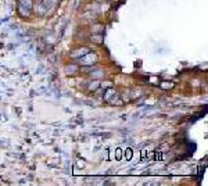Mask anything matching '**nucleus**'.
<instances>
[{"mask_svg": "<svg viewBox=\"0 0 208 186\" xmlns=\"http://www.w3.org/2000/svg\"><path fill=\"white\" fill-rule=\"evenodd\" d=\"M79 60H80V64H82V65H92V64H96L97 63V56L94 53L87 52V53L83 54V56H82Z\"/></svg>", "mask_w": 208, "mask_h": 186, "instance_id": "f257e3e1", "label": "nucleus"}, {"mask_svg": "<svg viewBox=\"0 0 208 186\" xmlns=\"http://www.w3.org/2000/svg\"><path fill=\"white\" fill-rule=\"evenodd\" d=\"M87 52H89V50H87V49H86V47H80V49H76V50H74V52L71 53V57H72V59H80V57H82L83 54H86V53H87Z\"/></svg>", "mask_w": 208, "mask_h": 186, "instance_id": "f03ea898", "label": "nucleus"}, {"mask_svg": "<svg viewBox=\"0 0 208 186\" xmlns=\"http://www.w3.org/2000/svg\"><path fill=\"white\" fill-rule=\"evenodd\" d=\"M100 85H102V83H100V81H93V82H90V83H89V86H87V89H89V91L90 92H96L97 89H99V88H100Z\"/></svg>", "mask_w": 208, "mask_h": 186, "instance_id": "7ed1b4c3", "label": "nucleus"}, {"mask_svg": "<svg viewBox=\"0 0 208 186\" xmlns=\"http://www.w3.org/2000/svg\"><path fill=\"white\" fill-rule=\"evenodd\" d=\"M20 6H22V7H25V8H28V10H32V0H20Z\"/></svg>", "mask_w": 208, "mask_h": 186, "instance_id": "20e7f679", "label": "nucleus"}, {"mask_svg": "<svg viewBox=\"0 0 208 186\" xmlns=\"http://www.w3.org/2000/svg\"><path fill=\"white\" fill-rule=\"evenodd\" d=\"M90 40L94 43H102L103 42V35L102 33H93L90 36Z\"/></svg>", "mask_w": 208, "mask_h": 186, "instance_id": "39448f33", "label": "nucleus"}, {"mask_svg": "<svg viewBox=\"0 0 208 186\" xmlns=\"http://www.w3.org/2000/svg\"><path fill=\"white\" fill-rule=\"evenodd\" d=\"M76 69H78V65H74V64H72V65H67V67H65V72L69 75H72L76 72Z\"/></svg>", "mask_w": 208, "mask_h": 186, "instance_id": "423d86ee", "label": "nucleus"}, {"mask_svg": "<svg viewBox=\"0 0 208 186\" xmlns=\"http://www.w3.org/2000/svg\"><path fill=\"white\" fill-rule=\"evenodd\" d=\"M18 11H20V14L22 17H29V13H31V10H28V8H25V7H22L20 4H18Z\"/></svg>", "mask_w": 208, "mask_h": 186, "instance_id": "0eeeda50", "label": "nucleus"}, {"mask_svg": "<svg viewBox=\"0 0 208 186\" xmlns=\"http://www.w3.org/2000/svg\"><path fill=\"white\" fill-rule=\"evenodd\" d=\"M111 96H115V91H114V89H108V91L104 93V100H110Z\"/></svg>", "mask_w": 208, "mask_h": 186, "instance_id": "6e6552de", "label": "nucleus"}, {"mask_svg": "<svg viewBox=\"0 0 208 186\" xmlns=\"http://www.w3.org/2000/svg\"><path fill=\"white\" fill-rule=\"evenodd\" d=\"M132 156H133V151H132V149H129L128 147V149L125 150V160H128L129 161V160L132 158Z\"/></svg>", "mask_w": 208, "mask_h": 186, "instance_id": "1a4fd4ad", "label": "nucleus"}, {"mask_svg": "<svg viewBox=\"0 0 208 186\" xmlns=\"http://www.w3.org/2000/svg\"><path fill=\"white\" fill-rule=\"evenodd\" d=\"M102 31H103V25H100V24H96V25L93 27V29H92L93 33H100Z\"/></svg>", "mask_w": 208, "mask_h": 186, "instance_id": "9d476101", "label": "nucleus"}, {"mask_svg": "<svg viewBox=\"0 0 208 186\" xmlns=\"http://www.w3.org/2000/svg\"><path fill=\"white\" fill-rule=\"evenodd\" d=\"M115 158H117V160H121V158H122V150H121V149H117V150H115Z\"/></svg>", "mask_w": 208, "mask_h": 186, "instance_id": "9b49d317", "label": "nucleus"}, {"mask_svg": "<svg viewBox=\"0 0 208 186\" xmlns=\"http://www.w3.org/2000/svg\"><path fill=\"white\" fill-rule=\"evenodd\" d=\"M155 156V160H161V157H162V154H161V151H155L154 153Z\"/></svg>", "mask_w": 208, "mask_h": 186, "instance_id": "f8f14e48", "label": "nucleus"}, {"mask_svg": "<svg viewBox=\"0 0 208 186\" xmlns=\"http://www.w3.org/2000/svg\"><path fill=\"white\" fill-rule=\"evenodd\" d=\"M162 88H172V83H165V82H164V83H162Z\"/></svg>", "mask_w": 208, "mask_h": 186, "instance_id": "ddd939ff", "label": "nucleus"}, {"mask_svg": "<svg viewBox=\"0 0 208 186\" xmlns=\"http://www.w3.org/2000/svg\"><path fill=\"white\" fill-rule=\"evenodd\" d=\"M100 86H104V88H107V86H111V83H110V82H106V83H103V85H100Z\"/></svg>", "mask_w": 208, "mask_h": 186, "instance_id": "4468645a", "label": "nucleus"}, {"mask_svg": "<svg viewBox=\"0 0 208 186\" xmlns=\"http://www.w3.org/2000/svg\"><path fill=\"white\" fill-rule=\"evenodd\" d=\"M78 165H79V167H85V163H83V161H79V163H78Z\"/></svg>", "mask_w": 208, "mask_h": 186, "instance_id": "2eb2a0df", "label": "nucleus"}]
</instances>
